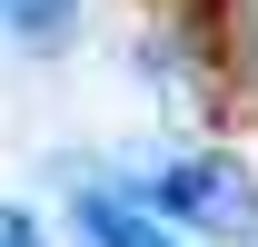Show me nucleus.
Returning <instances> with one entry per match:
<instances>
[{
    "instance_id": "4",
    "label": "nucleus",
    "mask_w": 258,
    "mask_h": 247,
    "mask_svg": "<svg viewBox=\"0 0 258 247\" xmlns=\"http://www.w3.org/2000/svg\"><path fill=\"white\" fill-rule=\"evenodd\" d=\"M0 247H50V237H40V217H30V208H0Z\"/></svg>"
},
{
    "instance_id": "1",
    "label": "nucleus",
    "mask_w": 258,
    "mask_h": 247,
    "mask_svg": "<svg viewBox=\"0 0 258 247\" xmlns=\"http://www.w3.org/2000/svg\"><path fill=\"white\" fill-rule=\"evenodd\" d=\"M139 208L149 217H179L199 237H258V178L238 158H169L139 178Z\"/></svg>"
},
{
    "instance_id": "3",
    "label": "nucleus",
    "mask_w": 258,
    "mask_h": 247,
    "mask_svg": "<svg viewBox=\"0 0 258 247\" xmlns=\"http://www.w3.org/2000/svg\"><path fill=\"white\" fill-rule=\"evenodd\" d=\"M0 10H10L20 40H60V20H70V0H0Z\"/></svg>"
},
{
    "instance_id": "2",
    "label": "nucleus",
    "mask_w": 258,
    "mask_h": 247,
    "mask_svg": "<svg viewBox=\"0 0 258 247\" xmlns=\"http://www.w3.org/2000/svg\"><path fill=\"white\" fill-rule=\"evenodd\" d=\"M80 247H179L149 208H129V198H109V188H90L80 198Z\"/></svg>"
}]
</instances>
